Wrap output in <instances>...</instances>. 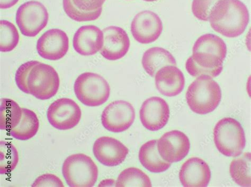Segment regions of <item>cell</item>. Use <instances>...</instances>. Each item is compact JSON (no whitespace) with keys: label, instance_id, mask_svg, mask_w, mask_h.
<instances>
[{"label":"cell","instance_id":"6da1fadb","mask_svg":"<svg viewBox=\"0 0 251 187\" xmlns=\"http://www.w3.org/2000/svg\"><path fill=\"white\" fill-rule=\"evenodd\" d=\"M215 31L228 38H236L245 31L249 22V11L240 0H220L209 18Z\"/></svg>","mask_w":251,"mask_h":187},{"label":"cell","instance_id":"7a4b0ae2","mask_svg":"<svg viewBox=\"0 0 251 187\" xmlns=\"http://www.w3.org/2000/svg\"><path fill=\"white\" fill-rule=\"evenodd\" d=\"M186 97L191 110L197 114L206 115L214 111L219 105L222 91L213 78L202 75L190 85Z\"/></svg>","mask_w":251,"mask_h":187},{"label":"cell","instance_id":"3957f363","mask_svg":"<svg viewBox=\"0 0 251 187\" xmlns=\"http://www.w3.org/2000/svg\"><path fill=\"white\" fill-rule=\"evenodd\" d=\"M214 137L216 148L226 157H239L245 148V133L241 124L234 118L221 120L215 126Z\"/></svg>","mask_w":251,"mask_h":187},{"label":"cell","instance_id":"277c9868","mask_svg":"<svg viewBox=\"0 0 251 187\" xmlns=\"http://www.w3.org/2000/svg\"><path fill=\"white\" fill-rule=\"evenodd\" d=\"M62 173L71 187H94L98 177L97 166L90 157L82 153L72 155L66 159Z\"/></svg>","mask_w":251,"mask_h":187},{"label":"cell","instance_id":"5b68a950","mask_svg":"<svg viewBox=\"0 0 251 187\" xmlns=\"http://www.w3.org/2000/svg\"><path fill=\"white\" fill-rule=\"evenodd\" d=\"M75 94L81 103L89 106H100L107 102L110 85L102 77L92 72H85L76 79Z\"/></svg>","mask_w":251,"mask_h":187},{"label":"cell","instance_id":"8992f818","mask_svg":"<svg viewBox=\"0 0 251 187\" xmlns=\"http://www.w3.org/2000/svg\"><path fill=\"white\" fill-rule=\"evenodd\" d=\"M60 84L56 71L51 66L40 62L36 64L29 73L27 86L29 94L41 100L56 95Z\"/></svg>","mask_w":251,"mask_h":187},{"label":"cell","instance_id":"52a82bcc","mask_svg":"<svg viewBox=\"0 0 251 187\" xmlns=\"http://www.w3.org/2000/svg\"><path fill=\"white\" fill-rule=\"evenodd\" d=\"M16 19L23 35L35 37L47 25L49 15L47 9L42 3L31 1L20 6Z\"/></svg>","mask_w":251,"mask_h":187},{"label":"cell","instance_id":"ba28073f","mask_svg":"<svg viewBox=\"0 0 251 187\" xmlns=\"http://www.w3.org/2000/svg\"><path fill=\"white\" fill-rule=\"evenodd\" d=\"M82 116L80 106L69 98L59 99L49 106L47 116L49 123L60 130H70L80 122Z\"/></svg>","mask_w":251,"mask_h":187},{"label":"cell","instance_id":"9c48e42d","mask_svg":"<svg viewBox=\"0 0 251 187\" xmlns=\"http://www.w3.org/2000/svg\"><path fill=\"white\" fill-rule=\"evenodd\" d=\"M135 119V112L133 105L123 100L110 103L105 108L101 115L104 127L115 133L128 130L134 123Z\"/></svg>","mask_w":251,"mask_h":187},{"label":"cell","instance_id":"30bf717a","mask_svg":"<svg viewBox=\"0 0 251 187\" xmlns=\"http://www.w3.org/2000/svg\"><path fill=\"white\" fill-rule=\"evenodd\" d=\"M188 137L182 132L173 130L166 132L157 140V150L163 159L170 163L180 162L190 151Z\"/></svg>","mask_w":251,"mask_h":187},{"label":"cell","instance_id":"8fae6325","mask_svg":"<svg viewBox=\"0 0 251 187\" xmlns=\"http://www.w3.org/2000/svg\"><path fill=\"white\" fill-rule=\"evenodd\" d=\"M163 31L161 19L155 13L144 11L138 13L131 24V32L136 41L142 44L154 42Z\"/></svg>","mask_w":251,"mask_h":187},{"label":"cell","instance_id":"7c38bea8","mask_svg":"<svg viewBox=\"0 0 251 187\" xmlns=\"http://www.w3.org/2000/svg\"><path fill=\"white\" fill-rule=\"evenodd\" d=\"M170 117L169 106L165 100L158 97L148 99L140 110L141 122L144 127L151 131L162 129Z\"/></svg>","mask_w":251,"mask_h":187},{"label":"cell","instance_id":"4fadbf2b","mask_svg":"<svg viewBox=\"0 0 251 187\" xmlns=\"http://www.w3.org/2000/svg\"><path fill=\"white\" fill-rule=\"evenodd\" d=\"M36 48L41 57L56 61L67 55L69 39L64 31L58 29H50L38 39Z\"/></svg>","mask_w":251,"mask_h":187},{"label":"cell","instance_id":"5bb4252c","mask_svg":"<svg viewBox=\"0 0 251 187\" xmlns=\"http://www.w3.org/2000/svg\"><path fill=\"white\" fill-rule=\"evenodd\" d=\"M193 51V56L188 59L186 63L189 75L194 77L207 75L215 78L221 74L224 59L206 51Z\"/></svg>","mask_w":251,"mask_h":187},{"label":"cell","instance_id":"9a60e30c","mask_svg":"<svg viewBox=\"0 0 251 187\" xmlns=\"http://www.w3.org/2000/svg\"><path fill=\"white\" fill-rule=\"evenodd\" d=\"M93 152L96 159L101 164L114 166L124 162L128 154L129 150L117 139L102 137L95 142Z\"/></svg>","mask_w":251,"mask_h":187},{"label":"cell","instance_id":"2e32d148","mask_svg":"<svg viewBox=\"0 0 251 187\" xmlns=\"http://www.w3.org/2000/svg\"><path fill=\"white\" fill-rule=\"evenodd\" d=\"M104 41L100 50L105 59L115 61L127 54L130 48V40L126 32L116 26H110L103 30Z\"/></svg>","mask_w":251,"mask_h":187},{"label":"cell","instance_id":"e0dca14e","mask_svg":"<svg viewBox=\"0 0 251 187\" xmlns=\"http://www.w3.org/2000/svg\"><path fill=\"white\" fill-rule=\"evenodd\" d=\"M103 31L95 25L81 26L75 32L73 41L75 51L81 56H93L103 45Z\"/></svg>","mask_w":251,"mask_h":187},{"label":"cell","instance_id":"ac0fdd59","mask_svg":"<svg viewBox=\"0 0 251 187\" xmlns=\"http://www.w3.org/2000/svg\"><path fill=\"white\" fill-rule=\"evenodd\" d=\"M211 178L209 166L201 158H191L185 162L179 173V179L184 187H206Z\"/></svg>","mask_w":251,"mask_h":187},{"label":"cell","instance_id":"d6986e66","mask_svg":"<svg viewBox=\"0 0 251 187\" xmlns=\"http://www.w3.org/2000/svg\"><path fill=\"white\" fill-rule=\"evenodd\" d=\"M156 87L162 95L169 97L180 94L185 85L182 72L176 66L167 65L155 74Z\"/></svg>","mask_w":251,"mask_h":187},{"label":"cell","instance_id":"ffe728a7","mask_svg":"<svg viewBox=\"0 0 251 187\" xmlns=\"http://www.w3.org/2000/svg\"><path fill=\"white\" fill-rule=\"evenodd\" d=\"M140 163L148 170L153 173H161L167 171L171 163L162 158L157 150V140H150L144 144L139 152Z\"/></svg>","mask_w":251,"mask_h":187},{"label":"cell","instance_id":"44dd1931","mask_svg":"<svg viewBox=\"0 0 251 187\" xmlns=\"http://www.w3.org/2000/svg\"><path fill=\"white\" fill-rule=\"evenodd\" d=\"M142 65L145 71L154 77L158 70L167 65H176V59L168 50L160 47L148 49L144 53Z\"/></svg>","mask_w":251,"mask_h":187},{"label":"cell","instance_id":"7402d4cb","mask_svg":"<svg viewBox=\"0 0 251 187\" xmlns=\"http://www.w3.org/2000/svg\"><path fill=\"white\" fill-rule=\"evenodd\" d=\"M23 116L22 108L10 99H1L0 105V129L10 131L16 127Z\"/></svg>","mask_w":251,"mask_h":187},{"label":"cell","instance_id":"603a6c76","mask_svg":"<svg viewBox=\"0 0 251 187\" xmlns=\"http://www.w3.org/2000/svg\"><path fill=\"white\" fill-rule=\"evenodd\" d=\"M23 116L21 122L9 131L10 135L20 140H27L34 137L38 131L39 122L34 112L22 108Z\"/></svg>","mask_w":251,"mask_h":187},{"label":"cell","instance_id":"cb8c5ba5","mask_svg":"<svg viewBox=\"0 0 251 187\" xmlns=\"http://www.w3.org/2000/svg\"><path fill=\"white\" fill-rule=\"evenodd\" d=\"M251 153L247 152L240 158L234 159L230 165L231 177L241 187H250L251 186Z\"/></svg>","mask_w":251,"mask_h":187},{"label":"cell","instance_id":"d4e9b609","mask_svg":"<svg viewBox=\"0 0 251 187\" xmlns=\"http://www.w3.org/2000/svg\"><path fill=\"white\" fill-rule=\"evenodd\" d=\"M116 187H151V181L149 176L140 169L129 168L122 172L119 176Z\"/></svg>","mask_w":251,"mask_h":187},{"label":"cell","instance_id":"484cf974","mask_svg":"<svg viewBox=\"0 0 251 187\" xmlns=\"http://www.w3.org/2000/svg\"><path fill=\"white\" fill-rule=\"evenodd\" d=\"M19 42L15 25L6 20L0 21V51L8 52L15 49Z\"/></svg>","mask_w":251,"mask_h":187},{"label":"cell","instance_id":"4316f807","mask_svg":"<svg viewBox=\"0 0 251 187\" xmlns=\"http://www.w3.org/2000/svg\"><path fill=\"white\" fill-rule=\"evenodd\" d=\"M18 162V152L15 146L8 142H0V173H10L16 168Z\"/></svg>","mask_w":251,"mask_h":187},{"label":"cell","instance_id":"83f0119b","mask_svg":"<svg viewBox=\"0 0 251 187\" xmlns=\"http://www.w3.org/2000/svg\"><path fill=\"white\" fill-rule=\"evenodd\" d=\"M63 8L69 17L77 22L95 21L100 17L102 7L93 11H84L78 9L72 0H63Z\"/></svg>","mask_w":251,"mask_h":187},{"label":"cell","instance_id":"f1b7e54d","mask_svg":"<svg viewBox=\"0 0 251 187\" xmlns=\"http://www.w3.org/2000/svg\"><path fill=\"white\" fill-rule=\"evenodd\" d=\"M220 0H194L192 11L195 17L201 21H208L211 10Z\"/></svg>","mask_w":251,"mask_h":187},{"label":"cell","instance_id":"f546056e","mask_svg":"<svg viewBox=\"0 0 251 187\" xmlns=\"http://www.w3.org/2000/svg\"><path fill=\"white\" fill-rule=\"evenodd\" d=\"M38 62L30 61L22 64L17 70L16 73V83L18 87L23 92L29 94L27 79L30 71Z\"/></svg>","mask_w":251,"mask_h":187},{"label":"cell","instance_id":"4dcf8cb0","mask_svg":"<svg viewBox=\"0 0 251 187\" xmlns=\"http://www.w3.org/2000/svg\"><path fill=\"white\" fill-rule=\"evenodd\" d=\"M31 187H64V186L61 179L57 176L52 174H45L39 176Z\"/></svg>","mask_w":251,"mask_h":187},{"label":"cell","instance_id":"1f68e13d","mask_svg":"<svg viewBox=\"0 0 251 187\" xmlns=\"http://www.w3.org/2000/svg\"><path fill=\"white\" fill-rule=\"evenodd\" d=\"M76 7L84 11H93L102 8L105 0H72Z\"/></svg>","mask_w":251,"mask_h":187},{"label":"cell","instance_id":"d6a6232c","mask_svg":"<svg viewBox=\"0 0 251 187\" xmlns=\"http://www.w3.org/2000/svg\"><path fill=\"white\" fill-rule=\"evenodd\" d=\"M19 0H0V8L9 9L16 4Z\"/></svg>","mask_w":251,"mask_h":187},{"label":"cell","instance_id":"836d02e7","mask_svg":"<svg viewBox=\"0 0 251 187\" xmlns=\"http://www.w3.org/2000/svg\"><path fill=\"white\" fill-rule=\"evenodd\" d=\"M144 1H147V2H153V1H157V0H144Z\"/></svg>","mask_w":251,"mask_h":187}]
</instances>
